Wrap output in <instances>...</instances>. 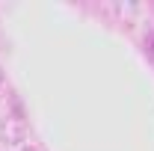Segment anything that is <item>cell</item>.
I'll return each instance as SVG.
<instances>
[{"label": "cell", "instance_id": "277c9868", "mask_svg": "<svg viewBox=\"0 0 154 151\" xmlns=\"http://www.w3.org/2000/svg\"><path fill=\"white\" fill-rule=\"evenodd\" d=\"M21 151H38V148L33 145V142H24V145H21Z\"/></svg>", "mask_w": 154, "mask_h": 151}, {"label": "cell", "instance_id": "6da1fadb", "mask_svg": "<svg viewBox=\"0 0 154 151\" xmlns=\"http://www.w3.org/2000/svg\"><path fill=\"white\" fill-rule=\"evenodd\" d=\"M27 119L21 116V110H6V113H0V145L3 148H15V145H24L27 142Z\"/></svg>", "mask_w": 154, "mask_h": 151}, {"label": "cell", "instance_id": "7a4b0ae2", "mask_svg": "<svg viewBox=\"0 0 154 151\" xmlns=\"http://www.w3.org/2000/svg\"><path fill=\"white\" fill-rule=\"evenodd\" d=\"M110 9L119 15V24H131V18L139 15V6H136V3H113Z\"/></svg>", "mask_w": 154, "mask_h": 151}, {"label": "cell", "instance_id": "3957f363", "mask_svg": "<svg viewBox=\"0 0 154 151\" xmlns=\"http://www.w3.org/2000/svg\"><path fill=\"white\" fill-rule=\"evenodd\" d=\"M6 98V74H3V68H0V101Z\"/></svg>", "mask_w": 154, "mask_h": 151}]
</instances>
